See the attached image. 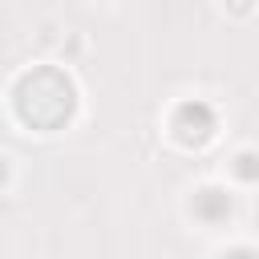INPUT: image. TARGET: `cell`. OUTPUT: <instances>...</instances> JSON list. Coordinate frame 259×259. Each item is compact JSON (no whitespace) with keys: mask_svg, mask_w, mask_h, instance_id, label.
<instances>
[{"mask_svg":"<svg viewBox=\"0 0 259 259\" xmlns=\"http://www.w3.org/2000/svg\"><path fill=\"white\" fill-rule=\"evenodd\" d=\"M231 170H235L239 182H259V154L255 150H239L235 162H231Z\"/></svg>","mask_w":259,"mask_h":259,"instance_id":"cell-4","label":"cell"},{"mask_svg":"<svg viewBox=\"0 0 259 259\" xmlns=\"http://www.w3.org/2000/svg\"><path fill=\"white\" fill-rule=\"evenodd\" d=\"M223 259H259V251H255V247H231Z\"/></svg>","mask_w":259,"mask_h":259,"instance_id":"cell-5","label":"cell"},{"mask_svg":"<svg viewBox=\"0 0 259 259\" xmlns=\"http://www.w3.org/2000/svg\"><path fill=\"white\" fill-rule=\"evenodd\" d=\"M170 130L182 146H206L214 134H219V113L202 101V97H190L182 105H174L170 113Z\"/></svg>","mask_w":259,"mask_h":259,"instance_id":"cell-2","label":"cell"},{"mask_svg":"<svg viewBox=\"0 0 259 259\" xmlns=\"http://www.w3.org/2000/svg\"><path fill=\"white\" fill-rule=\"evenodd\" d=\"M12 109L32 130H61L77 109V85L57 65H36L12 85Z\"/></svg>","mask_w":259,"mask_h":259,"instance_id":"cell-1","label":"cell"},{"mask_svg":"<svg viewBox=\"0 0 259 259\" xmlns=\"http://www.w3.org/2000/svg\"><path fill=\"white\" fill-rule=\"evenodd\" d=\"M190 210H194V219H202V223H227V219H231V194H227L223 186H202V190H194Z\"/></svg>","mask_w":259,"mask_h":259,"instance_id":"cell-3","label":"cell"}]
</instances>
